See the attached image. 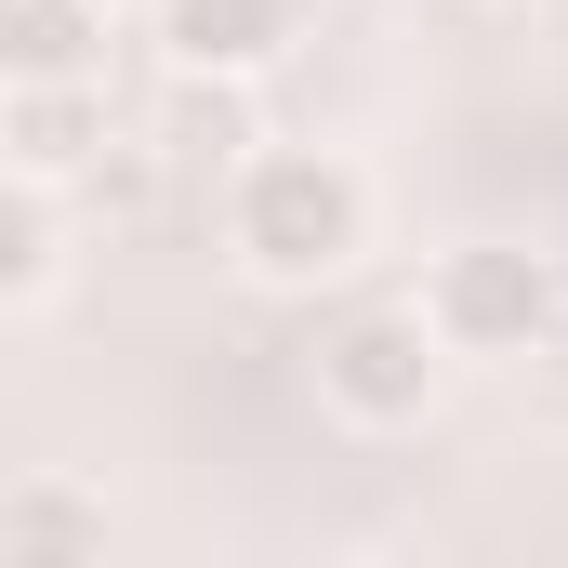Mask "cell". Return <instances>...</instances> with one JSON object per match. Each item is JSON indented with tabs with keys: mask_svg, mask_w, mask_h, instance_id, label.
<instances>
[{
	"mask_svg": "<svg viewBox=\"0 0 568 568\" xmlns=\"http://www.w3.org/2000/svg\"><path fill=\"white\" fill-rule=\"evenodd\" d=\"M225 252L265 291H317L371 252V172L344 145H252L225 185Z\"/></svg>",
	"mask_w": 568,
	"mask_h": 568,
	"instance_id": "obj_1",
	"label": "cell"
},
{
	"mask_svg": "<svg viewBox=\"0 0 568 568\" xmlns=\"http://www.w3.org/2000/svg\"><path fill=\"white\" fill-rule=\"evenodd\" d=\"M410 304L449 357H556V331H568V278L529 239H449Z\"/></svg>",
	"mask_w": 568,
	"mask_h": 568,
	"instance_id": "obj_2",
	"label": "cell"
},
{
	"mask_svg": "<svg viewBox=\"0 0 568 568\" xmlns=\"http://www.w3.org/2000/svg\"><path fill=\"white\" fill-rule=\"evenodd\" d=\"M449 384V344L424 331V304H357L331 344H317V397L344 410L357 436H410Z\"/></svg>",
	"mask_w": 568,
	"mask_h": 568,
	"instance_id": "obj_3",
	"label": "cell"
},
{
	"mask_svg": "<svg viewBox=\"0 0 568 568\" xmlns=\"http://www.w3.org/2000/svg\"><path fill=\"white\" fill-rule=\"evenodd\" d=\"M172 80H265L291 40H304V0H145Z\"/></svg>",
	"mask_w": 568,
	"mask_h": 568,
	"instance_id": "obj_4",
	"label": "cell"
},
{
	"mask_svg": "<svg viewBox=\"0 0 568 568\" xmlns=\"http://www.w3.org/2000/svg\"><path fill=\"white\" fill-rule=\"evenodd\" d=\"M106 145H120L106 80H67V93H0V172H13V185H53V199H67Z\"/></svg>",
	"mask_w": 568,
	"mask_h": 568,
	"instance_id": "obj_5",
	"label": "cell"
},
{
	"mask_svg": "<svg viewBox=\"0 0 568 568\" xmlns=\"http://www.w3.org/2000/svg\"><path fill=\"white\" fill-rule=\"evenodd\" d=\"M106 0H0V93H67L106 80Z\"/></svg>",
	"mask_w": 568,
	"mask_h": 568,
	"instance_id": "obj_6",
	"label": "cell"
},
{
	"mask_svg": "<svg viewBox=\"0 0 568 568\" xmlns=\"http://www.w3.org/2000/svg\"><path fill=\"white\" fill-rule=\"evenodd\" d=\"M0 568H106V489H80V476L0 489Z\"/></svg>",
	"mask_w": 568,
	"mask_h": 568,
	"instance_id": "obj_7",
	"label": "cell"
},
{
	"mask_svg": "<svg viewBox=\"0 0 568 568\" xmlns=\"http://www.w3.org/2000/svg\"><path fill=\"white\" fill-rule=\"evenodd\" d=\"M53 278H67V199L0 172V317H27Z\"/></svg>",
	"mask_w": 568,
	"mask_h": 568,
	"instance_id": "obj_8",
	"label": "cell"
},
{
	"mask_svg": "<svg viewBox=\"0 0 568 568\" xmlns=\"http://www.w3.org/2000/svg\"><path fill=\"white\" fill-rule=\"evenodd\" d=\"M172 145L252 159V80H172Z\"/></svg>",
	"mask_w": 568,
	"mask_h": 568,
	"instance_id": "obj_9",
	"label": "cell"
},
{
	"mask_svg": "<svg viewBox=\"0 0 568 568\" xmlns=\"http://www.w3.org/2000/svg\"><path fill=\"white\" fill-rule=\"evenodd\" d=\"M67 199H80L93 225H145V199H159V145H106V159H93Z\"/></svg>",
	"mask_w": 568,
	"mask_h": 568,
	"instance_id": "obj_10",
	"label": "cell"
},
{
	"mask_svg": "<svg viewBox=\"0 0 568 568\" xmlns=\"http://www.w3.org/2000/svg\"><path fill=\"white\" fill-rule=\"evenodd\" d=\"M331 568H397V556H331Z\"/></svg>",
	"mask_w": 568,
	"mask_h": 568,
	"instance_id": "obj_11",
	"label": "cell"
},
{
	"mask_svg": "<svg viewBox=\"0 0 568 568\" xmlns=\"http://www.w3.org/2000/svg\"><path fill=\"white\" fill-rule=\"evenodd\" d=\"M106 13H145V0H106Z\"/></svg>",
	"mask_w": 568,
	"mask_h": 568,
	"instance_id": "obj_12",
	"label": "cell"
},
{
	"mask_svg": "<svg viewBox=\"0 0 568 568\" xmlns=\"http://www.w3.org/2000/svg\"><path fill=\"white\" fill-rule=\"evenodd\" d=\"M556 357H568V331H556Z\"/></svg>",
	"mask_w": 568,
	"mask_h": 568,
	"instance_id": "obj_13",
	"label": "cell"
}]
</instances>
